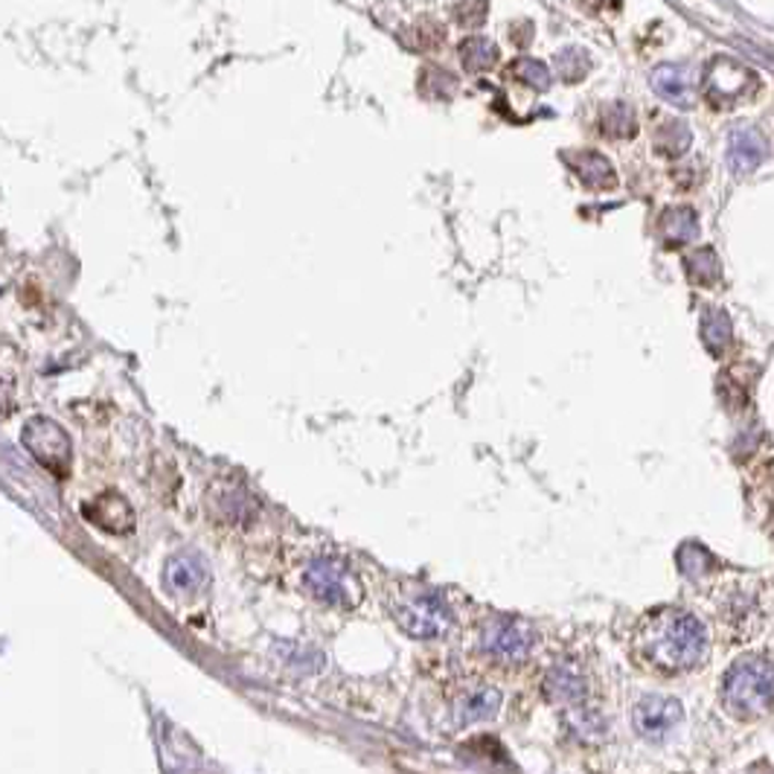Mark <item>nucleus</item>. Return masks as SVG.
Instances as JSON below:
<instances>
[{"label": "nucleus", "instance_id": "nucleus-1", "mask_svg": "<svg viewBox=\"0 0 774 774\" xmlns=\"http://www.w3.org/2000/svg\"><path fill=\"white\" fill-rule=\"evenodd\" d=\"M635 656L663 675L690 672L707 656V632L696 614L658 609L635 629Z\"/></svg>", "mask_w": 774, "mask_h": 774}, {"label": "nucleus", "instance_id": "nucleus-2", "mask_svg": "<svg viewBox=\"0 0 774 774\" xmlns=\"http://www.w3.org/2000/svg\"><path fill=\"white\" fill-rule=\"evenodd\" d=\"M723 707L731 716L751 723L774 707V667L758 656H742L723 679Z\"/></svg>", "mask_w": 774, "mask_h": 774}, {"label": "nucleus", "instance_id": "nucleus-3", "mask_svg": "<svg viewBox=\"0 0 774 774\" xmlns=\"http://www.w3.org/2000/svg\"><path fill=\"white\" fill-rule=\"evenodd\" d=\"M396 621L414 638L435 640L449 632L451 612L449 605L442 603L440 594L417 588V591L402 597V603L396 605Z\"/></svg>", "mask_w": 774, "mask_h": 774}, {"label": "nucleus", "instance_id": "nucleus-4", "mask_svg": "<svg viewBox=\"0 0 774 774\" xmlns=\"http://www.w3.org/2000/svg\"><path fill=\"white\" fill-rule=\"evenodd\" d=\"M758 88V77L746 65L719 56L711 61L705 73V96L714 108H733L742 100H749Z\"/></svg>", "mask_w": 774, "mask_h": 774}, {"label": "nucleus", "instance_id": "nucleus-5", "mask_svg": "<svg viewBox=\"0 0 774 774\" xmlns=\"http://www.w3.org/2000/svg\"><path fill=\"white\" fill-rule=\"evenodd\" d=\"M536 644V632L516 617H493L481 632V649L498 663H519L530 656Z\"/></svg>", "mask_w": 774, "mask_h": 774}, {"label": "nucleus", "instance_id": "nucleus-6", "mask_svg": "<svg viewBox=\"0 0 774 774\" xmlns=\"http://www.w3.org/2000/svg\"><path fill=\"white\" fill-rule=\"evenodd\" d=\"M26 449L33 451V458L47 466L56 477H68L70 469V440L53 419H33L24 431Z\"/></svg>", "mask_w": 774, "mask_h": 774}, {"label": "nucleus", "instance_id": "nucleus-7", "mask_svg": "<svg viewBox=\"0 0 774 774\" xmlns=\"http://www.w3.org/2000/svg\"><path fill=\"white\" fill-rule=\"evenodd\" d=\"M684 719L681 702L670 696H644L632 711V723L635 731L649 742H661L672 737V731L679 728Z\"/></svg>", "mask_w": 774, "mask_h": 774}, {"label": "nucleus", "instance_id": "nucleus-8", "mask_svg": "<svg viewBox=\"0 0 774 774\" xmlns=\"http://www.w3.org/2000/svg\"><path fill=\"white\" fill-rule=\"evenodd\" d=\"M309 586L321 600L332 605H344V609L356 605L358 597H361L358 579L344 565H335V562H317L315 568L309 570Z\"/></svg>", "mask_w": 774, "mask_h": 774}, {"label": "nucleus", "instance_id": "nucleus-9", "mask_svg": "<svg viewBox=\"0 0 774 774\" xmlns=\"http://www.w3.org/2000/svg\"><path fill=\"white\" fill-rule=\"evenodd\" d=\"M769 143L766 137L760 135L758 128L742 126L733 128L731 137H728V166H731L737 175H749L766 161Z\"/></svg>", "mask_w": 774, "mask_h": 774}, {"label": "nucleus", "instance_id": "nucleus-10", "mask_svg": "<svg viewBox=\"0 0 774 774\" xmlns=\"http://www.w3.org/2000/svg\"><path fill=\"white\" fill-rule=\"evenodd\" d=\"M501 707V693L489 684H475L460 693V698L454 702V719L458 725H475L484 719H493Z\"/></svg>", "mask_w": 774, "mask_h": 774}, {"label": "nucleus", "instance_id": "nucleus-11", "mask_svg": "<svg viewBox=\"0 0 774 774\" xmlns=\"http://www.w3.org/2000/svg\"><path fill=\"white\" fill-rule=\"evenodd\" d=\"M588 693V684H586V675L579 672V667H574V663H559V667H553L551 672H547L545 679V696L547 702H553V705H577V702H582Z\"/></svg>", "mask_w": 774, "mask_h": 774}, {"label": "nucleus", "instance_id": "nucleus-12", "mask_svg": "<svg viewBox=\"0 0 774 774\" xmlns=\"http://www.w3.org/2000/svg\"><path fill=\"white\" fill-rule=\"evenodd\" d=\"M88 521H94L96 528L108 530V533H128L131 524H135V516H131V507H128L119 495H100L94 504L85 507Z\"/></svg>", "mask_w": 774, "mask_h": 774}, {"label": "nucleus", "instance_id": "nucleus-13", "mask_svg": "<svg viewBox=\"0 0 774 774\" xmlns=\"http://www.w3.org/2000/svg\"><path fill=\"white\" fill-rule=\"evenodd\" d=\"M565 161H568L570 170L577 172V178L588 189H600L603 193V189H614V184H617L614 166L600 152H570Z\"/></svg>", "mask_w": 774, "mask_h": 774}, {"label": "nucleus", "instance_id": "nucleus-14", "mask_svg": "<svg viewBox=\"0 0 774 774\" xmlns=\"http://www.w3.org/2000/svg\"><path fill=\"white\" fill-rule=\"evenodd\" d=\"M652 88L658 91L661 100H667L675 108H693L696 96H693V85H690L688 73L675 65H661V68L652 70Z\"/></svg>", "mask_w": 774, "mask_h": 774}, {"label": "nucleus", "instance_id": "nucleus-15", "mask_svg": "<svg viewBox=\"0 0 774 774\" xmlns=\"http://www.w3.org/2000/svg\"><path fill=\"white\" fill-rule=\"evenodd\" d=\"M658 236L667 247H681L698 236V219L690 207H667L658 219Z\"/></svg>", "mask_w": 774, "mask_h": 774}, {"label": "nucleus", "instance_id": "nucleus-16", "mask_svg": "<svg viewBox=\"0 0 774 774\" xmlns=\"http://www.w3.org/2000/svg\"><path fill=\"white\" fill-rule=\"evenodd\" d=\"M702 340H705L707 353L714 358H723L731 347V317L725 315L723 309H707L702 317Z\"/></svg>", "mask_w": 774, "mask_h": 774}, {"label": "nucleus", "instance_id": "nucleus-17", "mask_svg": "<svg viewBox=\"0 0 774 774\" xmlns=\"http://www.w3.org/2000/svg\"><path fill=\"white\" fill-rule=\"evenodd\" d=\"M600 131L612 140H629V137L638 135V119H635V111L626 103H612L605 105L603 114H600Z\"/></svg>", "mask_w": 774, "mask_h": 774}, {"label": "nucleus", "instance_id": "nucleus-18", "mask_svg": "<svg viewBox=\"0 0 774 774\" xmlns=\"http://www.w3.org/2000/svg\"><path fill=\"white\" fill-rule=\"evenodd\" d=\"M460 61L469 73H489L498 65V47L489 38H466L460 44Z\"/></svg>", "mask_w": 774, "mask_h": 774}, {"label": "nucleus", "instance_id": "nucleus-19", "mask_svg": "<svg viewBox=\"0 0 774 774\" xmlns=\"http://www.w3.org/2000/svg\"><path fill=\"white\" fill-rule=\"evenodd\" d=\"M684 272H688V280L693 282V286L707 289V286L719 282V277H723V265H719V259H716V254L711 251V247H698V251H693L690 256H684Z\"/></svg>", "mask_w": 774, "mask_h": 774}, {"label": "nucleus", "instance_id": "nucleus-20", "mask_svg": "<svg viewBox=\"0 0 774 774\" xmlns=\"http://www.w3.org/2000/svg\"><path fill=\"white\" fill-rule=\"evenodd\" d=\"M690 149V128L681 119H667L656 128V152L663 158H681Z\"/></svg>", "mask_w": 774, "mask_h": 774}, {"label": "nucleus", "instance_id": "nucleus-21", "mask_svg": "<svg viewBox=\"0 0 774 774\" xmlns=\"http://www.w3.org/2000/svg\"><path fill=\"white\" fill-rule=\"evenodd\" d=\"M510 77L519 79L521 85L533 88V91H539V94H545V91H551L553 85V77L551 70H547V65H542L539 59H516L510 65Z\"/></svg>", "mask_w": 774, "mask_h": 774}, {"label": "nucleus", "instance_id": "nucleus-22", "mask_svg": "<svg viewBox=\"0 0 774 774\" xmlns=\"http://www.w3.org/2000/svg\"><path fill=\"white\" fill-rule=\"evenodd\" d=\"M556 68H559L565 82H579L591 70V59H588V53L582 47H565L556 56Z\"/></svg>", "mask_w": 774, "mask_h": 774}, {"label": "nucleus", "instance_id": "nucleus-23", "mask_svg": "<svg viewBox=\"0 0 774 774\" xmlns=\"http://www.w3.org/2000/svg\"><path fill=\"white\" fill-rule=\"evenodd\" d=\"M711 562V556H707V551H702L698 545H688L679 551V565H681V574L690 579H696L705 574V565Z\"/></svg>", "mask_w": 774, "mask_h": 774}, {"label": "nucleus", "instance_id": "nucleus-24", "mask_svg": "<svg viewBox=\"0 0 774 774\" xmlns=\"http://www.w3.org/2000/svg\"><path fill=\"white\" fill-rule=\"evenodd\" d=\"M454 88H458V79L449 77L446 70L426 68V73H423V91H426V94L451 96L454 94Z\"/></svg>", "mask_w": 774, "mask_h": 774}, {"label": "nucleus", "instance_id": "nucleus-25", "mask_svg": "<svg viewBox=\"0 0 774 774\" xmlns=\"http://www.w3.org/2000/svg\"><path fill=\"white\" fill-rule=\"evenodd\" d=\"M411 44H414V50H437L442 44V30L437 24H419L417 26V35L411 38Z\"/></svg>", "mask_w": 774, "mask_h": 774}, {"label": "nucleus", "instance_id": "nucleus-26", "mask_svg": "<svg viewBox=\"0 0 774 774\" xmlns=\"http://www.w3.org/2000/svg\"><path fill=\"white\" fill-rule=\"evenodd\" d=\"M458 21L463 26H481L486 21V0H466L458 7Z\"/></svg>", "mask_w": 774, "mask_h": 774}]
</instances>
